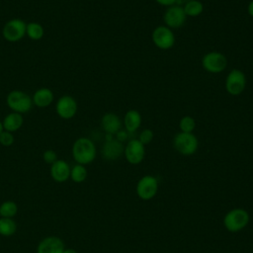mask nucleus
<instances>
[{
    "label": "nucleus",
    "mask_w": 253,
    "mask_h": 253,
    "mask_svg": "<svg viewBox=\"0 0 253 253\" xmlns=\"http://www.w3.org/2000/svg\"><path fill=\"white\" fill-rule=\"evenodd\" d=\"M71 153L77 164L87 165L95 160L97 149L94 141L91 138L81 136L73 142Z\"/></svg>",
    "instance_id": "obj_1"
},
{
    "label": "nucleus",
    "mask_w": 253,
    "mask_h": 253,
    "mask_svg": "<svg viewBox=\"0 0 253 253\" xmlns=\"http://www.w3.org/2000/svg\"><path fill=\"white\" fill-rule=\"evenodd\" d=\"M18 212V206L13 201H5L0 205V217L13 218Z\"/></svg>",
    "instance_id": "obj_24"
},
{
    "label": "nucleus",
    "mask_w": 253,
    "mask_h": 253,
    "mask_svg": "<svg viewBox=\"0 0 253 253\" xmlns=\"http://www.w3.org/2000/svg\"><path fill=\"white\" fill-rule=\"evenodd\" d=\"M42 159L46 164H52L53 162H55L58 158H57V154L54 150L52 149H46L43 153H42Z\"/></svg>",
    "instance_id": "obj_28"
},
{
    "label": "nucleus",
    "mask_w": 253,
    "mask_h": 253,
    "mask_svg": "<svg viewBox=\"0 0 253 253\" xmlns=\"http://www.w3.org/2000/svg\"><path fill=\"white\" fill-rule=\"evenodd\" d=\"M6 104L12 112L26 114L32 110L34 104L32 97L22 90H12L6 97Z\"/></svg>",
    "instance_id": "obj_2"
},
{
    "label": "nucleus",
    "mask_w": 253,
    "mask_h": 253,
    "mask_svg": "<svg viewBox=\"0 0 253 253\" xmlns=\"http://www.w3.org/2000/svg\"><path fill=\"white\" fill-rule=\"evenodd\" d=\"M249 213L244 209H233L223 217V225L229 232H238L249 223Z\"/></svg>",
    "instance_id": "obj_4"
},
{
    "label": "nucleus",
    "mask_w": 253,
    "mask_h": 253,
    "mask_svg": "<svg viewBox=\"0 0 253 253\" xmlns=\"http://www.w3.org/2000/svg\"><path fill=\"white\" fill-rule=\"evenodd\" d=\"M64 242L57 236H47L40 241L37 253H63Z\"/></svg>",
    "instance_id": "obj_14"
},
{
    "label": "nucleus",
    "mask_w": 253,
    "mask_h": 253,
    "mask_svg": "<svg viewBox=\"0 0 253 253\" xmlns=\"http://www.w3.org/2000/svg\"><path fill=\"white\" fill-rule=\"evenodd\" d=\"M124 155L129 164H139L145 156V145H143L137 138H131L125 145Z\"/></svg>",
    "instance_id": "obj_12"
},
{
    "label": "nucleus",
    "mask_w": 253,
    "mask_h": 253,
    "mask_svg": "<svg viewBox=\"0 0 253 253\" xmlns=\"http://www.w3.org/2000/svg\"><path fill=\"white\" fill-rule=\"evenodd\" d=\"M88 175L87 169L85 167V165H81V164H75L70 171V179L74 182V183H82L86 180Z\"/></svg>",
    "instance_id": "obj_23"
},
{
    "label": "nucleus",
    "mask_w": 253,
    "mask_h": 253,
    "mask_svg": "<svg viewBox=\"0 0 253 253\" xmlns=\"http://www.w3.org/2000/svg\"><path fill=\"white\" fill-rule=\"evenodd\" d=\"M122 126L123 122L121 118L113 112H108L101 118V127L105 133L115 135L120 129H122Z\"/></svg>",
    "instance_id": "obj_16"
},
{
    "label": "nucleus",
    "mask_w": 253,
    "mask_h": 253,
    "mask_svg": "<svg viewBox=\"0 0 253 253\" xmlns=\"http://www.w3.org/2000/svg\"><path fill=\"white\" fill-rule=\"evenodd\" d=\"M78 111V104L74 97L70 95H63L59 97L55 104V112L59 118L63 120H70L75 117Z\"/></svg>",
    "instance_id": "obj_11"
},
{
    "label": "nucleus",
    "mask_w": 253,
    "mask_h": 253,
    "mask_svg": "<svg viewBox=\"0 0 253 253\" xmlns=\"http://www.w3.org/2000/svg\"><path fill=\"white\" fill-rule=\"evenodd\" d=\"M17 231V223L13 218L0 217V235L12 236Z\"/></svg>",
    "instance_id": "obj_22"
},
{
    "label": "nucleus",
    "mask_w": 253,
    "mask_h": 253,
    "mask_svg": "<svg viewBox=\"0 0 253 253\" xmlns=\"http://www.w3.org/2000/svg\"><path fill=\"white\" fill-rule=\"evenodd\" d=\"M141 122H142V118L140 113L137 110L130 109L125 114L123 125L125 126V129L128 133H132V132H135L140 127Z\"/></svg>",
    "instance_id": "obj_18"
},
{
    "label": "nucleus",
    "mask_w": 253,
    "mask_h": 253,
    "mask_svg": "<svg viewBox=\"0 0 253 253\" xmlns=\"http://www.w3.org/2000/svg\"><path fill=\"white\" fill-rule=\"evenodd\" d=\"M124 149H125V145L123 144V142L117 140L114 137L111 140H105L102 146L101 154L104 159L109 161H114L119 159L124 154Z\"/></svg>",
    "instance_id": "obj_13"
},
{
    "label": "nucleus",
    "mask_w": 253,
    "mask_h": 253,
    "mask_svg": "<svg viewBox=\"0 0 253 253\" xmlns=\"http://www.w3.org/2000/svg\"><path fill=\"white\" fill-rule=\"evenodd\" d=\"M70 165L62 159H57L50 165V176L56 183H64L70 178Z\"/></svg>",
    "instance_id": "obj_15"
},
{
    "label": "nucleus",
    "mask_w": 253,
    "mask_h": 253,
    "mask_svg": "<svg viewBox=\"0 0 253 253\" xmlns=\"http://www.w3.org/2000/svg\"><path fill=\"white\" fill-rule=\"evenodd\" d=\"M34 106L38 108H46L54 101V94L51 89L47 87H42L37 89L32 96Z\"/></svg>",
    "instance_id": "obj_17"
},
{
    "label": "nucleus",
    "mask_w": 253,
    "mask_h": 253,
    "mask_svg": "<svg viewBox=\"0 0 253 253\" xmlns=\"http://www.w3.org/2000/svg\"><path fill=\"white\" fill-rule=\"evenodd\" d=\"M154 138V132L152 131V129L150 128H144L142 129L139 134H138V140L143 144V145H147L149 144Z\"/></svg>",
    "instance_id": "obj_26"
},
{
    "label": "nucleus",
    "mask_w": 253,
    "mask_h": 253,
    "mask_svg": "<svg viewBox=\"0 0 253 253\" xmlns=\"http://www.w3.org/2000/svg\"><path fill=\"white\" fill-rule=\"evenodd\" d=\"M4 130L15 132L19 130L24 125V117L22 114L11 112L7 114L2 121Z\"/></svg>",
    "instance_id": "obj_19"
},
{
    "label": "nucleus",
    "mask_w": 253,
    "mask_h": 253,
    "mask_svg": "<svg viewBox=\"0 0 253 253\" xmlns=\"http://www.w3.org/2000/svg\"><path fill=\"white\" fill-rule=\"evenodd\" d=\"M196 127V120L189 115L183 116L179 121V128L182 132H193Z\"/></svg>",
    "instance_id": "obj_25"
},
{
    "label": "nucleus",
    "mask_w": 253,
    "mask_h": 253,
    "mask_svg": "<svg viewBox=\"0 0 253 253\" xmlns=\"http://www.w3.org/2000/svg\"><path fill=\"white\" fill-rule=\"evenodd\" d=\"M44 35L43 27L37 22L27 23L26 36L32 41H40Z\"/></svg>",
    "instance_id": "obj_21"
},
{
    "label": "nucleus",
    "mask_w": 253,
    "mask_h": 253,
    "mask_svg": "<svg viewBox=\"0 0 253 253\" xmlns=\"http://www.w3.org/2000/svg\"><path fill=\"white\" fill-rule=\"evenodd\" d=\"M4 130V128H3V125H2V121H0V133L2 132Z\"/></svg>",
    "instance_id": "obj_33"
},
{
    "label": "nucleus",
    "mask_w": 253,
    "mask_h": 253,
    "mask_svg": "<svg viewBox=\"0 0 253 253\" xmlns=\"http://www.w3.org/2000/svg\"><path fill=\"white\" fill-rule=\"evenodd\" d=\"M27 23L20 18H13L5 23L2 28V36L9 42L21 41L26 36Z\"/></svg>",
    "instance_id": "obj_8"
},
{
    "label": "nucleus",
    "mask_w": 253,
    "mask_h": 253,
    "mask_svg": "<svg viewBox=\"0 0 253 253\" xmlns=\"http://www.w3.org/2000/svg\"><path fill=\"white\" fill-rule=\"evenodd\" d=\"M15 141V137L13 132L7 131V130H3L0 133V144L5 146V147H9L11 145H13Z\"/></svg>",
    "instance_id": "obj_27"
},
{
    "label": "nucleus",
    "mask_w": 253,
    "mask_h": 253,
    "mask_svg": "<svg viewBox=\"0 0 253 253\" xmlns=\"http://www.w3.org/2000/svg\"><path fill=\"white\" fill-rule=\"evenodd\" d=\"M247 13L250 17L253 18V0H251L247 5Z\"/></svg>",
    "instance_id": "obj_31"
},
{
    "label": "nucleus",
    "mask_w": 253,
    "mask_h": 253,
    "mask_svg": "<svg viewBox=\"0 0 253 253\" xmlns=\"http://www.w3.org/2000/svg\"><path fill=\"white\" fill-rule=\"evenodd\" d=\"M173 146L180 154L190 156L196 153L199 147L198 137L194 132H178L173 138Z\"/></svg>",
    "instance_id": "obj_3"
},
{
    "label": "nucleus",
    "mask_w": 253,
    "mask_h": 253,
    "mask_svg": "<svg viewBox=\"0 0 253 253\" xmlns=\"http://www.w3.org/2000/svg\"><path fill=\"white\" fill-rule=\"evenodd\" d=\"M157 4L161 5V6H164V7H170V6H173L175 4L178 3V0H154Z\"/></svg>",
    "instance_id": "obj_30"
},
{
    "label": "nucleus",
    "mask_w": 253,
    "mask_h": 253,
    "mask_svg": "<svg viewBox=\"0 0 253 253\" xmlns=\"http://www.w3.org/2000/svg\"><path fill=\"white\" fill-rule=\"evenodd\" d=\"M187 16L184 12L182 5L175 4L173 6L167 7L163 14L164 25L171 30L180 29L186 23Z\"/></svg>",
    "instance_id": "obj_9"
},
{
    "label": "nucleus",
    "mask_w": 253,
    "mask_h": 253,
    "mask_svg": "<svg viewBox=\"0 0 253 253\" xmlns=\"http://www.w3.org/2000/svg\"><path fill=\"white\" fill-rule=\"evenodd\" d=\"M128 132L126 129H120L116 134H115V138L121 142H125L127 140L128 138Z\"/></svg>",
    "instance_id": "obj_29"
},
{
    "label": "nucleus",
    "mask_w": 253,
    "mask_h": 253,
    "mask_svg": "<svg viewBox=\"0 0 253 253\" xmlns=\"http://www.w3.org/2000/svg\"><path fill=\"white\" fill-rule=\"evenodd\" d=\"M201 64L207 72L217 74L225 70L227 66V58L222 52L211 50L203 55Z\"/></svg>",
    "instance_id": "obj_5"
},
{
    "label": "nucleus",
    "mask_w": 253,
    "mask_h": 253,
    "mask_svg": "<svg viewBox=\"0 0 253 253\" xmlns=\"http://www.w3.org/2000/svg\"><path fill=\"white\" fill-rule=\"evenodd\" d=\"M246 75L238 68L231 69L224 80L225 91L231 96H239L246 88Z\"/></svg>",
    "instance_id": "obj_6"
},
{
    "label": "nucleus",
    "mask_w": 253,
    "mask_h": 253,
    "mask_svg": "<svg viewBox=\"0 0 253 253\" xmlns=\"http://www.w3.org/2000/svg\"><path fill=\"white\" fill-rule=\"evenodd\" d=\"M135 190L138 198L143 201H149L157 194L158 181L152 175H145L138 180Z\"/></svg>",
    "instance_id": "obj_10"
},
{
    "label": "nucleus",
    "mask_w": 253,
    "mask_h": 253,
    "mask_svg": "<svg viewBox=\"0 0 253 253\" xmlns=\"http://www.w3.org/2000/svg\"><path fill=\"white\" fill-rule=\"evenodd\" d=\"M182 7L187 17H198L204 11V4L200 0H189Z\"/></svg>",
    "instance_id": "obj_20"
},
{
    "label": "nucleus",
    "mask_w": 253,
    "mask_h": 253,
    "mask_svg": "<svg viewBox=\"0 0 253 253\" xmlns=\"http://www.w3.org/2000/svg\"><path fill=\"white\" fill-rule=\"evenodd\" d=\"M63 253H78V252L73 248H65L63 250Z\"/></svg>",
    "instance_id": "obj_32"
},
{
    "label": "nucleus",
    "mask_w": 253,
    "mask_h": 253,
    "mask_svg": "<svg viewBox=\"0 0 253 253\" xmlns=\"http://www.w3.org/2000/svg\"><path fill=\"white\" fill-rule=\"evenodd\" d=\"M151 41L157 48L168 50L174 46L176 38L173 30L165 25H159L153 29L151 33Z\"/></svg>",
    "instance_id": "obj_7"
}]
</instances>
